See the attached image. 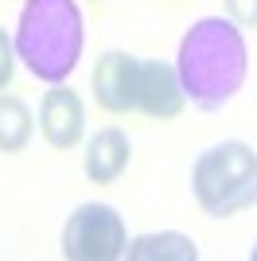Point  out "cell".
Instances as JSON below:
<instances>
[{"instance_id": "obj_1", "label": "cell", "mask_w": 257, "mask_h": 261, "mask_svg": "<svg viewBox=\"0 0 257 261\" xmlns=\"http://www.w3.org/2000/svg\"><path fill=\"white\" fill-rule=\"evenodd\" d=\"M249 70V51L242 28L222 16H203L187 28L175 55L183 98L199 109H222L234 98Z\"/></svg>"}, {"instance_id": "obj_2", "label": "cell", "mask_w": 257, "mask_h": 261, "mask_svg": "<svg viewBox=\"0 0 257 261\" xmlns=\"http://www.w3.org/2000/svg\"><path fill=\"white\" fill-rule=\"evenodd\" d=\"M12 43H16V59L32 70V78L59 86L82 59V12L74 0H28Z\"/></svg>"}, {"instance_id": "obj_3", "label": "cell", "mask_w": 257, "mask_h": 261, "mask_svg": "<svg viewBox=\"0 0 257 261\" xmlns=\"http://www.w3.org/2000/svg\"><path fill=\"white\" fill-rule=\"evenodd\" d=\"M195 203L211 218H230L257 203V152L246 141H222L207 148L191 168Z\"/></svg>"}, {"instance_id": "obj_4", "label": "cell", "mask_w": 257, "mask_h": 261, "mask_svg": "<svg viewBox=\"0 0 257 261\" xmlns=\"http://www.w3.org/2000/svg\"><path fill=\"white\" fill-rule=\"evenodd\" d=\"M128 250V230L117 207L82 203L63 226V257L70 261H117Z\"/></svg>"}, {"instance_id": "obj_5", "label": "cell", "mask_w": 257, "mask_h": 261, "mask_svg": "<svg viewBox=\"0 0 257 261\" xmlns=\"http://www.w3.org/2000/svg\"><path fill=\"white\" fill-rule=\"evenodd\" d=\"M137 82H140V59L128 51H106L94 66V98L109 113L137 109Z\"/></svg>"}, {"instance_id": "obj_6", "label": "cell", "mask_w": 257, "mask_h": 261, "mask_svg": "<svg viewBox=\"0 0 257 261\" xmlns=\"http://www.w3.org/2000/svg\"><path fill=\"white\" fill-rule=\"evenodd\" d=\"M39 133L43 141L51 144V148H59V152H66V148H74L78 141H82L86 133V109H82V98H78L70 86H59L47 90L39 101Z\"/></svg>"}, {"instance_id": "obj_7", "label": "cell", "mask_w": 257, "mask_h": 261, "mask_svg": "<svg viewBox=\"0 0 257 261\" xmlns=\"http://www.w3.org/2000/svg\"><path fill=\"white\" fill-rule=\"evenodd\" d=\"M183 86L175 66L164 59H140V82H137V109L156 121H171L183 109Z\"/></svg>"}, {"instance_id": "obj_8", "label": "cell", "mask_w": 257, "mask_h": 261, "mask_svg": "<svg viewBox=\"0 0 257 261\" xmlns=\"http://www.w3.org/2000/svg\"><path fill=\"white\" fill-rule=\"evenodd\" d=\"M128 160H133V144L121 129H97L90 141H86V175H90V184H117L121 175H125Z\"/></svg>"}, {"instance_id": "obj_9", "label": "cell", "mask_w": 257, "mask_h": 261, "mask_svg": "<svg viewBox=\"0 0 257 261\" xmlns=\"http://www.w3.org/2000/svg\"><path fill=\"white\" fill-rule=\"evenodd\" d=\"M125 257L128 261H195L199 250H195V242L187 234L164 230V234H140V238H133Z\"/></svg>"}, {"instance_id": "obj_10", "label": "cell", "mask_w": 257, "mask_h": 261, "mask_svg": "<svg viewBox=\"0 0 257 261\" xmlns=\"http://www.w3.org/2000/svg\"><path fill=\"white\" fill-rule=\"evenodd\" d=\"M32 141V109L16 94H0V152H23Z\"/></svg>"}, {"instance_id": "obj_11", "label": "cell", "mask_w": 257, "mask_h": 261, "mask_svg": "<svg viewBox=\"0 0 257 261\" xmlns=\"http://www.w3.org/2000/svg\"><path fill=\"white\" fill-rule=\"evenodd\" d=\"M226 12L238 28H257V0H226Z\"/></svg>"}, {"instance_id": "obj_12", "label": "cell", "mask_w": 257, "mask_h": 261, "mask_svg": "<svg viewBox=\"0 0 257 261\" xmlns=\"http://www.w3.org/2000/svg\"><path fill=\"white\" fill-rule=\"evenodd\" d=\"M12 74H16V43H12L8 35H4V28H0V90L12 82Z\"/></svg>"}, {"instance_id": "obj_13", "label": "cell", "mask_w": 257, "mask_h": 261, "mask_svg": "<svg viewBox=\"0 0 257 261\" xmlns=\"http://www.w3.org/2000/svg\"><path fill=\"white\" fill-rule=\"evenodd\" d=\"M249 257H253V261H257V242H253V250H249Z\"/></svg>"}]
</instances>
